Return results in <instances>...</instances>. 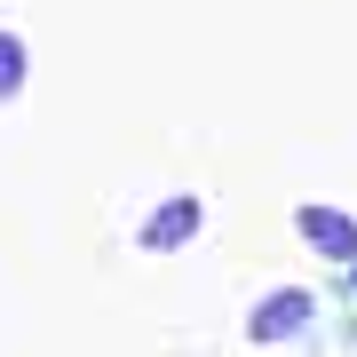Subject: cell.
<instances>
[{
	"mask_svg": "<svg viewBox=\"0 0 357 357\" xmlns=\"http://www.w3.org/2000/svg\"><path fill=\"white\" fill-rule=\"evenodd\" d=\"M310 318H318V294H310V286H278V294H262V302L246 310V342H255V349L294 342V333H310Z\"/></svg>",
	"mask_w": 357,
	"mask_h": 357,
	"instance_id": "cell-1",
	"label": "cell"
},
{
	"mask_svg": "<svg viewBox=\"0 0 357 357\" xmlns=\"http://www.w3.org/2000/svg\"><path fill=\"white\" fill-rule=\"evenodd\" d=\"M199 230H206V199L175 191V199H159V206H151V222L135 230V246H143V255H175V246H191Z\"/></svg>",
	"mask_w": 357,
	"mask_h": 357,
	"instance_id": "cell-2",
	"label": "cell"
},
{
	"mask_svg": "<svg viewBox=\"0 0 357 357\" xmlns=\"http://www.w3.org/2000/svg\"><path fill=\"white\" fill-rule=\"evenodd\" d=\"M294 230H302V246H318L326 262H357V215H342V206L302 199L294 206Z\"/></svg>",
	"mask_w": 357,
	"mask_h": 357,
	"instance_id": "cell-3",
	"label": "cell"
},
{
	"mask_svg": "<svg viewBox=\"0 0 357 357\" xmlns=\"http://www.w3.org/2000/svg\"><path fill=\"white\" fill-rule=\"evenodd\" d=\"M24 72H32L24 40H16V32H0V103H16V96H24Z\"/></svg>",
	"mask_w": 357,
	"mask_h": 357,
	"instance_id": "cell-4",
	"label": "cell"
},
{
	"mask_svg": "<svg viewBox=\"0 0 357 357\" xmlns=\"http://www.w3.org/2000/svg\"><path fill=\"white\" fill-rule=\"evenodd\" d=\"M349 270H357V262H349Z\"/></svg>",
	"mask_w": 357,
	"mask_h": 357,
	"instance_id": "cell-5",
	"label": "cell"
}]
</instances>
